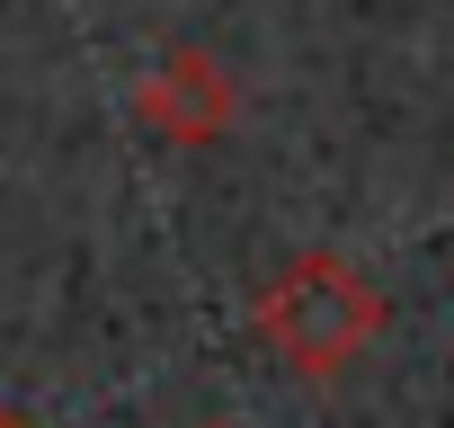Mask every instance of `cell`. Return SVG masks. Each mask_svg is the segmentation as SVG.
I'll return each instance as SVG.
<instances>
[{
	"label": "cell",
	"instance_id": "obj_1",
	"mask_svg": "<svg viewBox=\"0 0 454 428\" xmlns=\"http://www.w3.org/2000/svg\"><path fill=\"white\" fill-rule=\"evenodd\" d=\"M383 321H392V304H383V286H374L348 250H294L286 268H268V286H259V304H250V330H259L303 384L348 375V366L383 339Z\"/></svg>",
	"mask_w": 454,
	"mask_h": 428
},
{
	"label": "cell",
	"instance_id": "obj_2",
	"mask_svg": "<svg viewBox=\"0 0 454 428\" xmlns=\"http://www.w3.org/2000/svg\"><path fill=\"white\" fill-rule=\"evenodd\" d=\"M134 116H143L160 143L205 152V143H223V134L241 125V81L223 72V54H205V45H169V54L143 72Z\"/></svg>",
	"mask_w": 454,
	"mask_h": 428
},
{
	"label": "cell",
	"instance_id": "obj_3",
	"mask_svg": "<svg viewBox=\"0 0 454 428\" xmlns=\"http://www.w3.org/2000/svg\"><path fill=\"white\" fill-rule=\"evenodd\" d=\"M0 428H27V419H19V410H0Z\"/></svg>",
	"mask_w": 454,
	"mask_h": 428
},
{
	"label": "cell",
	"instance_id": "obj_4",
	"mask_svg": "<svg viewBox=\"0 0 454 428\" xmlns=\"http://www.w3.org/2000/svg\"><path fill=\"white\" fill-rule=\"evenodd\" d=\"M205 428H232V419H205Z\"/></svg>",
	"mask_w": 454,
	"mask_h": 428
}]
</instances>
